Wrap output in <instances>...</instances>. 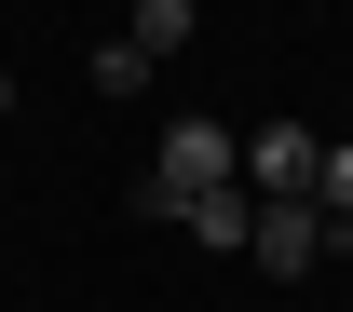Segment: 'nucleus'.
I'll return each instance as SVG.
<instances>
[{"label": "nucleus", "instance_id": "nucleus-1", "mask_svg": "<svg viewBox=\"0 0 353 312\" xmlns=\"http://www.w3.org/2000/svg\"><path fill=\"white\" fill-rule=\"evenodd\" d=\"M231 163H245V136H231V123H163V149H150L136 204H150V218H176V204H204V190H245Z\"/></svg>", "mask_w": 353, "mask_h": 312}, {"label": "nucleus", "instance_id": "nucleus-2", "mask_svg": "<svg viewBox=\"0 0 353 312\" xmlns=\"http://www.w3.org/2000/svg\"><path fill=\"white\" fill-rule=\"evenodd\" d=\"M231 177H245V204H312V136L299 123H259Z\"/></svg>", "mask_w": 353, "mask_h": 312}, {"label": "nucleus", "instance_id": "nucleus-3", "mask_svg": "<svg viewBox=\"0 0 353 312\" xmlns=\"http://www.w3.org/2000/svg\"><path fill=\"white\" fill-rule=\"evenodd\" d=\"M245 258L299 285V271H326V258H340V231L312 218V204H259V231H245Z\"/></svg>", "mask_w": 353, "mask_h": 312}, {"label": "nucleus", "instance_id": "nucleus-4", "mask_svg": "<svg viewBox=\"0 0 353 312\" xmlns=\"http://www.w3.org/2000/svg\"><path fill=\"white\" fill-rule=\"evenodd\" d=\"M163 231H190L204 258H245V231H259V204H245V190H204V204H176Z\"/></svg>", "mask_w": 353, "mask_h": 312}, {"label": "nucleus", "instance_id": "nucleus-5", "mask_svg": "<svg viewBox=\"0 0 353 312\" xmlns=\"http://www.w3.org/2000/svg\"><path fill=\"white\" fill-rule=\"evenodd\" d=\"M190 28H204V0H136L123 41H136V54H190Z\"/></svg>", "mask_w": 353, "mask_h": 312}, {"label": "nucleus", "instance_id": "nucleus-6", "mask_svg": "<svg viewBox=\"0 0 353 312\" xmlns=\"http://www.w3.org/2000/svg\"><path fill=\"white\" fill-rule=\"evenodd\" d=\"M312 218L353 245V136H340V149H312Z\"/></svg>", "mask_w": 353, "mask_h": 312}, {"label": "nucleus", "instance_id": "nucleus-7", "mask_svg": "<svg viewBox=\"0 0 353 312\" xmlns=\"http://www.w3.org/2000/svg\"><path fill=\"white\" fill-rule=\"evenodd\" d=\"M82 82H95V95H150V54H136V41H123V28H109V41H95V54H82Z\"/></svg>", "mask_w": 353, "mask_h": 312}, {"label": "nucleus", "instance_id": "nucleus-8", "mask_svg": "<svg viewBox=\"0 0 353 312\" xmlns=\"http://www.w3.org/2000/svg\"><path fill=\"white\" fill-rule=\"evenodd\" d=\"M0 109H14V68H0Z\"/></svg>", "mask_w": 353, "mask_h": 312}]
</instances>
